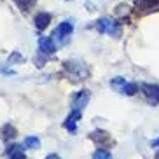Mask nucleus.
<instances>
[{
    "mask_svg": "<svg viewBox=\"0 0 159 159\" xmlns=\"http://www.w3.org/2000/svg\"><path fill=\"white\" fill-rule=\"evenodd\" d=\"M93 159H112V156H110V152H107V150L98 149L96 152H94Z\"/></svg>",
    "mask_w": 159,
    "mask_h": 159,
    "instance_id": "nucleus-13",
    "label": "nucleus"
},
{
    "mask_svg": "<svg viewBox=\"0 0 159 159\" xmlns=\"http://www.w3.org/2000/svg\"><path fill=\"white\" fill-rule=\"evenodd\" d=\"M142 89H143V94H145V98H147V102H149L150 105H157L159 103V86L143 84Z\"/></svg>",
    "mask_w": 159,
    "mask_h": 159,
    "instance_id": "nucleus-4",
    "label": "nucleus"
},
{
    "mask_svg": "<svg viewBox=\"0 0 159 159\" xmlns=\"http://www.w3.org/2000/svg\"><path fill=\"white\" fill-rule=\"evenodd\" d=\"M35 2H37V0H16L18 7L23 11V12H28V11L32 9L33 5H35Z\"/></svg>",
    "mask_w": 159,
    "mask_h": 159,
    "instance_id": "nucleus-11",
    "label": "nucleus"
},
{
    "mask_svg": "<svg viewBox=\"0 0 159 159\" xmlns=\"http://www.w3.org/2000/svg\"><path fill=\"white\" fill-rule=\"evenodd\" d=\"M156 157H157V159H159V152H157V154H156Z\"/></svg>",
    "mask_w": 159,
    "mask_h": 159,
    "instance_id": "nucleus-16",
    "label": "nucleus"
},
{
    "mask_svg": "<svg viewBox=\"0 0 159 159\" xmlns=\"http://www.w3.org/2000/svg\"><path fill=\"white\" fill-rule=\"evenodd\" d=\"M88 102H89V93L88 91H80L74 98V102H72V108H75V110H84Z\"/></svg>",
    "mask_w": 159,
    "mask_h": 159,
    "instance_id": "nucleus-7",
    "label": "nucleus"
},
{
    "mask_svg": "<svg viewBox=\"0 0 159 159\" xmlns=\"http://www.w3.org/2000/svg\"><path fill=\"white\" fill-rule=\"evenodd\" d=\"M46 159H61V157H60V156H56V154H49Z\"/></svg>",
    "mask_w": 159,
    "mask_h": 159,
    "instance_id": "nucleus-15",
    "label": "nucleus"
},
{
    "mask_svg": "<svg viewBox=\"0 0 159 159\" xmlns=\"http://www.w3.org/2000/svg\"><path fill=\"white\" fill-rule=\"evenodd\" d=\"M112 86L117 89V91H121V93H124V94H135L136 93V84H133V82H126V80L122 79V77H117V79H114L112 80Z\"/></svg>",
    "mask_w": 159,
    "mask_h": 159,
    "instance_id": "nucleus-3",
    "label": "nucleus"
},
{
    "mask_svg": "<svg viewBox=\"0 0 159 159\" xmlns=\"http://www.w3.org/2000/svg\"><path fill=\"white\" fill-rule=\"evenodd\" d=\"M94 28L98 30L100 33H103V35H112V37H119V33H121V26L117 25V21H114L110 18L98 19L96 25H94Z\"/></svg>",
    "mask_w": 159,
    "mask_h": 159,
    "instance_id": "nucleus-1",
    "label": "nucleus"
},
{
    "mask_svg": "<svg viewBox=\"0 0 159 159\" xmlns=\"http://www.w3.org/2000/svg\"><path fill=\"white\" fill-rule=\"evenodd\" d=\"M49 21H51V14H49V12H40V14L35 16V26H37V30H40V32L47 28Z\"/></svg>",
    "mask_w": 159,
    "mask_h": 159,
    "instance_id": "nucleus-9",
    "label": "nucleus"
},
{
    "mask_svg": "<svg viewBox=\"0 0 159 159\" xmlns=\"http://www.w3.org/2000/svg\"><path fill=\"white\" fill-rule=\"evenodd\" d=\"M23 145H25V149H37L39 145H40V140H39L37 136H26L25 138V142H23Z\"/></svg>",
    "mask_w": 159,
    "mask_h": 159,
    "instance_id": "nucleus-10",
    "label": "nucleus"
},
{
    "mask_svg": "<svg viewBox=\"0 0 159 159\" xmlns=\"http://www.w3.org/2000/svg\"><path fill=\"white\" fill-rule=\"evenodd\" d=\"M159 9V0H136V11L140 12H150Z\"/></svg>",
    "mask_w": 159,
    "mask_h": 159,
    "instance_id": "nucleus-6",
    "label": "nucleus"
},
{
    "mask_svg": "<svg viewBox=\"0 0 159 159\" xmlns=\"http://www.w3.org/2000/svg\"><path fill=\"white\" fill-rule=\"evenodd\" d=\"M72 32H74V23H72V21H63V23H60L56 28H54L52 35H54V39H56L60 44H65L66 40H68V37L72 35Z\"/></svg>",
    "mask_w": 159,
    "mask_h": 159,
    "instance_id": "nucleus-2",
    "label": "nucleus"
},
{
    "mask_svg": "<svg viewBox=\"0 0 159 159\" xmlns=\"http://www.w3.org/2000/svg\"><path fill=\"white\" fill-rule=\"evenodd\" d=\"M11 159H26L25 157V152L21 147H18V145H14L12 147V154H11Z\"/></svg>",
    "mask_w": 159,
    "mask_h": 159,
    "instance_id": "nucleus-12",
    "label": "nucleus"
},
{
    "mask_svg": "<svg viewBox=\"0 0 159 159\" xmlns=\"http://www.w3.org/2000/svg\"><path fill=\"white\" fill-rule=\"evenodd\" d=\"M66 2H72V0H66Z\"/></svg>",
    "mask_w": 159,
    "mask_h": 159,
    "instance_id": "nucleus-17",
    "label": "nucleus"
},
{
    "mask_svg": "<svg viewBox=\"0 0 159 159\" xmlns=\"http://www.w3.org/2000/svg\"><path fill=\"white\" fill-rule=\"evenodd\" d=\"M80 116H82V110L72 108V114L66 117V121H65V128L70 131V133H75V131H77V121H79Z\"/></svg>",
    "mask_w": 159,
    "mask_h": 159,
    "instance_id": "nucleus-5",
    "label": "nucleus"
},
{
    "mask_svg": "<svg viewBox=\"0 0 159 159\" xmlns=\"http://www.w3.org/2000/svg\"><path fill=\"white\" fill-rule=\"evenodd\" d=\"M39 44V49L44 52V54H52V52L56 51V46L52 42V39H47V37H40L37 40Z\"/></svg>",
    "mask_w": 159,
    "mask_h": 159,
    "instance_id": "nucleus-8",
    "label": "nucleus"
},
{
    "mask_svg": "<svg viewBox=\"0 0 159 159\" xmlns=\"http://www.w3.org/2000/svg\"><path fill=\"white\" fill-rule=\"evenodd\" d=\"M4 129L7 131V133H4V138H5V140H7V138H11V136H14V135H16V129H14V128H11V126H5Z\"/></svg>",
    "mask_w": 159,
    "mask_h": 159,
    "instance_id": "nucleus-14",
    "label": "nucleus"
}]
</instances>
